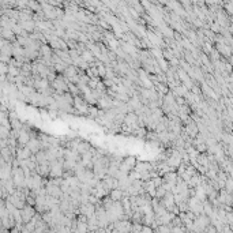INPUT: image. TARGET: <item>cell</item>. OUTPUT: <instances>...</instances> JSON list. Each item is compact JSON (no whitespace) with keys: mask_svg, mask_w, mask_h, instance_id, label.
Instances as JSON below:
<instances>
[{"mask_svg":"<svg viewBox=\"0 0 233 233\" xmlns=\"http://www.w3.org/2000/svg\"><path fill=\"white\" fill-rule=\"evenodd\" d=\"M33 157V153L27 147H18L17 150V160L18 161H25Z\"/></svg>","mask_w":233,"mask_h":233,"instance_id":"6da1fadb","label":"cell"},{"mask_svg":"<svg viewBox=\"0 0 233 233\" xmlns=\"http://www.w3.org/2000/svg\"><path fill=\"white\" fill-rule=\"evenodd\" d=\"M68 92H70V94H78L79 93V89H78V86H75L74 83H68Z\"/></svg>","mask_w":233,"mask_h":233,"instance_id":"7a4b0ae2","label":"cell"},{"mask_svg":"<svg viewBox=\"0 0 233 233\" xmlns=\"http://www.w3.org/2000/svg\"><path fill=\"white\" fill-rule=\"evenodd\" d=\"M112 195H113V198H115V199H117V198H119V195H121V192H119V191H113V192H112Z\"/></svg>","mask_w":233,"mask_h":233,"instance_id":"3957f363","label":"cell"}]
</instances>
